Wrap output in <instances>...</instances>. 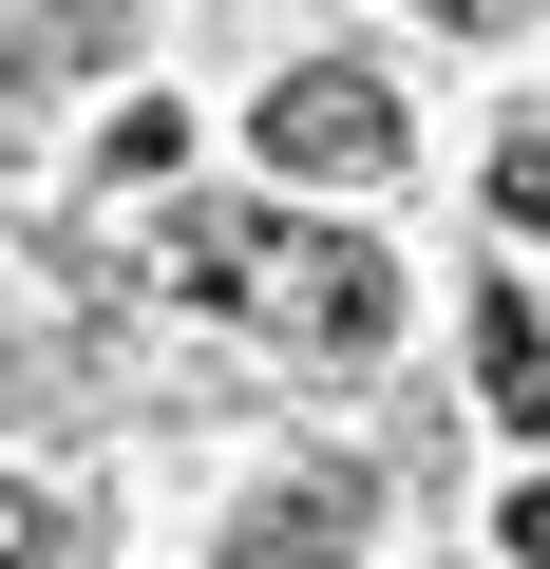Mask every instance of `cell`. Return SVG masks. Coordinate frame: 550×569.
Here are the masks:
<instances>
[{"label": "cell", "mask_w": 550, "mask_h": 569, "mask_svg": "<svg viewBox=\"0 0 550 569\" xmlns=\"http://www.w3.org/2000/svg\"><path fill=\"white\" fill-rule=\"evenodd\" d=\"M152 284L247 342H286V361H380L399 342V266L361 228H304V209H171L152 228Z\"/></svg>", "instance_id": "cell-1"}, {"label": "cell", "mask_w": 550, "mask_h": 569, "mask_svg": "<svg viewBox=\"0 0 550 569\" xmlns=\"http://www.w3.org/2000/svg\"><path fill=\"white\" fill-rule=\"evenodd\" d=\"M133 39V0H39V58H114Z\"/></svg>", "instance_id": "cell-6"}, {"label": "cell", "mask_w": 550, "mask_h": 569, "mask_svg": "<svg viewBox=\"0 0 550 569\" xmlns=\"http://www.w3.org/2000/svg\"><path fill=\"white\" fill-rule=\"evenodd\" d=\"M0 569H77V512H58L39 475H0Z\"/></svg>", "instance_id": "cell-5"}, {"label": "cell", "mask_w": 550, "mask_h": 569, "mask_svg": "<svg viewBox=\"0 0 550 569\" xmlns=\"http://www.w3.org/2000/svg\"><path fill=\"white\" fill-rule=\"evenodd\" d=\"M493 209H512V228H550V152H531V133L493 152Z\"/></svg>", "instance_id": "cell-7"}, {"label": "cell", "mask_w": 550, "mask_h": 569, "mask_svg": "<svg viewBox=\"0 0 550 569\" xmlns=\"http://www.w3.org/2000/svg\"><path fill=\"white\" fill-rule=\"evenodd\" d=\"M474 380H493L512 437H550V323H531V284H493V305H474Z\"/></svg>", "instance_id": "cell-4"}, {"label": "cell", "mask_w": 550, "mask_h": 569, "mask_svg": "<svg viewBox=\"0 0 550 569\" xmlns=\"http://www.w3.org/2000/svg\"><path fill=\"white\" fill-rule=\"evenodd\" d=\"M418 20H456V39H512V20H531V0H418Z\"/></svg>", "instance_id": "cell-9"}, {"label": "cell", "mask_w": 550, "mask_h": 569, "mask_svg": "<svg viewBox=\"0 0 550 569\" xmlns=\"http://www.w3.org/2000/svg\"><path fill=\"white\" fill-rule=\"evenodd\" d=\"M228 569H380V493L361 475H266L228 512Z\"/></svg>", "instance_id": "cell-3"}, {"label": "cell", "mask_w": 550, "mask_h": 569, "mask_svg": "<svg viewBox=\"0 0 550 569\" xmlns=\"http://www.w3.org/2000/svg\"><path fill=\"white\" fill-rule=\"evenodd\" d=\"M493 531H512V569H550V475H512V512H493Z\"/></svg>", "instance_id": "cell-8"}, {"label": "cell", "mask_w": 550, "mask_h": 569, "mask_svg": "<svg viewBox=\"0 0 550 569\" xmlns=\"http://www.w3.org/2000/svg\"><path fill=\"white\" fill-rule=\"evenodd\" d=\"M247 152L286 171V190H399V152H418V114L361 77V58H304V77H266V114H247Z\"/></svg>", "instance_id": "cell-2"}]
</instances>
